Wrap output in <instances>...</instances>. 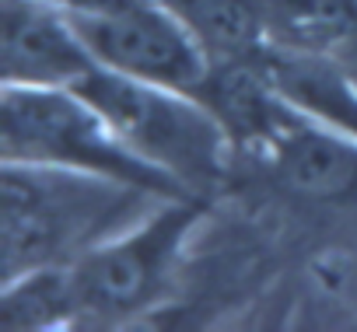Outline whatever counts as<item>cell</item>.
<instances>
[{"label": "cell", "mask_w": 357, "mask_h": 332, "mask_svg": "<svg viewBox=\"0 0 357 332\" xmlns=\"http://www.w3.org/2000/svg\"><path fill=\"white\" fill-rule=\"evenodd\" d=\"M77 325L70 266H43L4 280L0 290V329H53Z\"/></svg>", "instance_id": "8fae6325"}, {"label": "cell", "mask_w": 357, "mask_h": 332, "mask_svg": "<svg viewBox=\"0 0 357 332\" xmlns=\"http://www.w3.org/2000/svg\"><path fill=\"white\" fill-rule=\"evenodd\" d=\"M91 56L119 74L197 91L211 56L161 0H50Z\"/></svg>", "instance_id": "5b68a950"}, {"label": "cell", "mask_w": 357, "mask_h": 332, "mask_svg": "<svg viewBox=\"0 0 357 332\" xmlns=\"http://www.w3.org/2000/svg\"><path fill=\"white\" fill-rule=\"evenodd\" d=\"M270 46L333 56L357 29V0H263Z\"/></svg>", "instance_id": "30bf717a"}, {"label": "cell", "mask_w": 357, "mask_h": 332, "mask_svg": "<svg viewBox=\"0 0 357 332\" xmlns=\"http://www.w3.org/2000/svg\"><path fill=\"white\" fill-rule=\"evenodd\" d=\"M0 157L56 164L137 186L154 196H197L144 161L112 122L74 88L4 84L0 95Z\"/></svg>", "instance_id": "3957f363"}, {"label": "cell", "mask_w": 357, "mask_h": 332, "mask_svg": "<svg viewBox=\"0 0 357 332\" xmlns=\"http://www.w3.org/2000/svg\"><path fill=\"white\" fill-rule=\"evenodd\" d=\"M161 4L190 29L211 63L249 60L270 42L263 0H161Z\"/></svg>", "instance_id": "9c48e42d"}, {"label": "cell", "mask_w": 357, "mask_h": 332, "mask_svg": "<svg viewBox=\"0 0 357 332\" xmlns=\"http://www.w3.org/2000/svg\"><path fill=\"white\" fill-rule=\"evenodd\" d=\"M158 200L137 186L56 164L4 161L0 172V283L43 266H70L140 221Z\"/></svg>", "instance_id": "6da1fadb"}, {"label": "cell", "mask_w": 357, "mask_h": 332, "mask_svg": "<svg viewBox=\"0 0 357 332\" xmlns=\"http://www.w3.org/2000/svg\"><path fill=\"white\" fill-rule=\"evenodd\" d=\"M259 157L298 203L347 207L357 200V140L298 109H291Z\"/></svg>", "instance_id": "8992f818"}, {"label": "cell", "mask_w": 357, "mask_h": 332, "mask_svg": "<svg viewBox=\"0 0 357 332\" xmlns=\"http://www.w3.org/2000/svg\"><path fill=\"white\" fill-rule=\"evenodd\" d=\"M252 60L287 105L357 140V81L340 63H333L322 53L270 42Z\"/></svg>", "instance_id": "ba28073f"}, {"label": "cell", "mask_w": 357, "mask_h": 332, "mask_svg": "<svg viewBox=\"0 0 357 332\" xmlns=\"http://www.w3.org/2000/svg\"><path fill=\"white\" fill-rule=\"evenodd\" d=\"M207 214V196L158 200L140 221L70 262L77 325H116L151 311L172 287L183 248Z\"/></svg>", "instance_id": "277c9868"}, {"label": "cell", "mask_w": 357, "mask_h": 332, "mask_svg": "<svg viewBox=\"0 0 357 332\" xmlns=\"http://www.w3.org/2000/svg\"><path fill=\"white\" fill-rule=\"evenodd\" d=\"M98 60L50 0H0L4 84L77 88Z\"/></svg>", "instance_id": "52a82bcc"}, {"label": "cell", "mask_w": 357, "mask_h": 332, "mask_svg": "<svg viewBox=\"0 0 357 332\" xmlns=\"http://www.w3.org/2000/svg\"><path fill=\"white\" fill-rule=\"evenodd\" d=\"M74 91H81L144 161L172 175L186 193L207 196L225 179L235 143L193 91L130 77L102 63Z\"/></svg>", "instance_id": "7a4b0ae2"}]
</instances>
